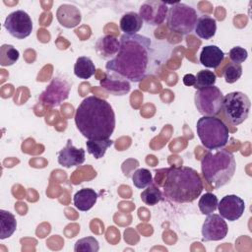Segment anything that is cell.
<instances>
[{"mask_svg":"<svg viewBox=\"0 0 252 252\" xmlns=\"http://www.w3.org/2000/svg\"><path fill=\"white\" fill-rule=\"evenodd\" d=\"M120 41L112 34L101 36L95 42V51L102 59H112L119 50Z\"/></svg>","mask_w":252,"mask_h":252,"instance_id":"obj_17","label":"cell"},{"mask_svg":"<svg viewBox=\"0 0 252 252\" xmlns=\"http://www.w3.org/2000/svg\"><path fill=\"white\" fill-rule=\"evenodd\" d=\"M4 28L12 36L24 39L32 33V21L27 12L16 10L6 17Z\"/></svg>","mask_w":252,"mask_h":252,"instance_id":"obj_10","label":"cell"},{"mask_svg":"<svg viewBox=\"0 0 252 252\" xmlns=\"http://www.w3.org/2000/svg\"><path fill=\"white\" fill-rule=\"evenodd\" d=\"M196 77L193 74H186L183 77V84L187 87H192L195 85Z\"/></svg>","mask_w":252,"mask_h":252,"instance_id":"obj_33","label":"cell"},{"mask_svg":"<svg viewBox=\"0 0 252 252\" xmlns=\"http://www.w3.org/2000/svg\"><path fill=\"white\" fill-rule=\"evenodd\" d=\"M195 77H196V82L193 87L196 90L214 86L217 80L216 74L210 70H201L197 73Z\"/></svg>","mask_w":252,"mask_h":252,"instance_id":"obj_29","label":"cell"},{"mask_svg":"<svg viewBox=\"0 0 252 252\" xmlns=\"http://www.w3.org/2000/svg\"><path fill=\"white\" fill-rule=\"evenodd\" d=\"M198 19L196 10L181 2L171 4L168 8L166 22L170 31L180 34H188L195 29Z\"/></svg>","mask_w":252,"mask_h":252,"instance_id":"obj_6","label":"cell"},{"mask_svg":"<svg viewBox=\"0 0 252 252\" xmlns=\"http://www.w3.org/2000/svg\"><path fill=\"white\" fill-rule=\"evenodd\" d=\"M250 107V99L242 92H232L223 96L221 109L226 120L233 126H237L247 119Z\"/></svg>","mask_w":252,"mask_h":252,"instance_id":"obj_7","label":"cell"},{"mask_svg":"<svg viewBox=\"0 0 252 252\" xmlns=\"http://www.w3.org/2000/svg\"><path fill=\"white\" fill-rule=\"evenodd\" d=\"M236 168L233 154L224 149L207 153L201 159V170L206 181L215 188L227 184Z\"/></svg>","mask_w":252,"mask_h":252,"instance_id":"obj_4","label":"cell"},{"mask_svg":"<svg viewBox=\"0 0 252 252\" xmlns=\"http://www.w3.org/2000/svg\"><path fill=\"white\" fill-rule=\"evenodd\" d=\"M202 145L210 151L222 149L228 142L229 131L226 124L215 116H203L196 124Z\"/></svg>","mask_w":252,"mask_h":252,"instance_id":"obj_5","label":"cell"},{"mask_svg":"<svg viewBox=\"0 0 252 252\" xmlns=\"http://www.w3.org/2000/svg\"><path fill=\"white\" fill-rule=\"evenodd\" d=\"M98 250V241L93 236H87L79 239L74 246L75 252H97Z\"/></svg>","mask_w":252,"mask_h":252,"instance_id":"obj_30","label":"cell"},{"mask_svg":"<svg viewBox=\"0 0 252 252\" xmlns=\"http://www.w3.org/2000/svg\"><path fill=\"white\" fill-rule=\"evenodd\" d=\"M241 75L242 66L237 63H229L223 71V78L228 84L235 83L241 77Z\"/></svg>","mask_w":252,"mask_h":252,"instance_id":"obj_31","label":"cell"},{"mask_svg":"<svg viewBox=\"0 0 252 252\" xmlns=\"http://www.w3.org/2000/svg\"><path fill=\"white\" fill-rule=\"evenodd\" d=\"M224 59L223 51L217 45H206L200 53V63L207 68H218Z\"/></svg>","mask_w":252,"mask_h":252,"instance_id":"obj_18","label":"cell"},{"mask_svg":"<svg viewBox=\"0 0 252 252\" xmlns=\"http://www.w3.org/2000/svg\"><path fill=\"white\" fill-rule=\"evenodd\" d=\"M228 231L227 224L222 217L217 214L208 215L202 225L203 241H219L223 239Z\"/></svg>","mask_w":252,"mask_h":252,"instance_id":"obj_12","label":"cell"},{"mask_svg":"<svg viewBox=\"0 0 252 252\" xmlns=\"http://www.w3.org/2000/svg\"><path fill=\"white\" fill-rule=\"evenodd\" d=\"M132 182L135 187L144 189L154 182L153 175L147 168H139L132 174Z\"/></svg>","mask_w":252,"mask_h":252,"instance_id":"obj_28","label":"cell"},{"mask_svg":"<svg viewBox=\"0 0 252 252\" xmlns=\"http://www.w3.org/2000/svg\"><path fill=\"white\" fill-rule=\"evenodd\" d=\"M57 156H58L57 158L58 163L67 168L81 165L82 163H84L86 158L85 150L82 148L80 149L76 148L72 144V141L70 139L67 141L66 146L61 151L58 152Z\"/></svg>","mask_w":252,"mask_h":252,"instance_id":"obj_14","label":"cell"},{"mask_svg":"<svg viewBox=\"0 0 252 252\" xmlns=\"http://www.w3.org/2000/svg\"><path fill=\"white\" fill-rule=\"evenodd\" d=\"M218 204H219L218 197L213 193L207 192L201 196L198 206H199L200 212L203 215L208 216V215L213 214L217 210Z\"/></svg>","mask_w":252,"mask_h":252,"instance_id":"obj_26","label":"cell"},{"mask_svg":"<svg viewBox=\"0 0 252 252\" xmlns=\"http://www.w3.org/2000/svg\"><path fill=\"white\" fill-rule=\"evenodd\" d=\"M113 141L109 138L102 140H88L86 142V147L90 155H92L94 158L99 159L105 155L106 150L111 147Z\"/></svg>","mask_w":252,"mask_h":252,"instance_id":"obj_24","label":"cell"},{"mask_svg":"<svg viewBox=\"0 0 252 252\" xmlns=\"http://www.w3.org/2000/svg\"><path fill=\"white\" fill-rule=\"evenodd\" d=\"M162 183L163 194L171 202L191 203L203 191V181L199 173L188 166H172L165 170Z\"/></svg>","mask_w":252,"mask_h":252,"instance_id":"obj_3","label":"cell"},{"mask_svg":"<svg viewBox=\"0 0 252 252\" xmlns=\"http://www.w3.org/2000/svg\"><path fill=\"white\" fill-rule=\"evenodd\" d=\"M117 54L105 64L107 72L117 74L129 82L139 83L149 73L152 55L151 38L142 34H122Z\"/></svg>","mask_w":252,"mask_h":252,"instance_id":"obj_1","label":"cell"},{"mask_svg":"<svg viewBox=\"0 0 252 252\" xmlns=\"http://www.w3.org/2000/svg\"><path fill=\"white\" fill-rule=\"evenodd\" d=\"M75 124L88 140L108 139L115 128V114L105 99L90 95L82 100L76 109Z\"/></svg>","mask_w":252,"mask_h":252,"instance_id":"obj_2","label":"cell"},{"mask_svg":"<svg viewBox=\"0 0 252 252\" xmlns=\"http://www.w3.org/2000/svg\"><path fill=\"white\" fill-rule=\"evenodd\" d=\"M217 32V21L208 15H203L197 19L195 25L196 34L203 39L212 38Z\"/></svg>","mask_w":252,"mask_h":252,"instance_id":"obj_20","label":"cell"},{"mask_svg":"<svg viewBox=\"0 0 252 252\" xmlns=\"http://www.w3.org/2000/svg\"><path fill=\"white\" fill-rule=\"evenodd\" d=\"M20 53L11 44H3L0 47V65L11 66L18 61Z\"/></svg>","mask_w":252,"mask_h":252,"instance_id":"obj_27","label":"cell"},{"mask_svg":"<svg viewBox=\"0 0 252 252\" xmlns=\"http://www.w3.org/2000/svg\"><path fill=\"white\" fill-rule=\"evenodd\" d=\"M97 193L92 188H83L77 191L73 197V203L76 209L82 212L91 210L97 200Z\"/></svg>","mask_w":252,"mask_h":252,"instance_id":"obj_19","label":"cell"},{"mask_svg":"<svg viewBox=\"0 0 252 252\" xmlns=\"http://www.w3.org/2000/svg\"><path fill=\"white\" fill-rule=\"evenodd\" d=\"M141 199L142 201L149 206H155L158 202H160L163 199V195L159 188L153 182L150 184L142 193H141Z\"/></svg>","mask_w":252,"mask_h":252,"instance_id":"obj_25","label":"cell"},{"mask_svg":"<svg viewBox=\"0 0 252 252\" xmlns=\"http://www.w3.org/2000/svg\"><path fill=\"white\" fill-rule=\"evenodd\" d=\"M0 239L10 237L17 228V220L15 216L5 210H0Z\"/></svg>","mask_w":252,"mask_h":252,"instance_id":"obj_23","label":"cell"},{"mask_svg":"<svg viewBox=\"0 0 252 252\" xmlns=\"http://www.w3.org/2000/svg\"><path fill=\"white\" fill-rule=\"evenodd\" d=\"M71 85L66 79L59 76L54 77L46 89L39 94L38 99L44 105L56 107L69 97Z\"/></svg>","mask_w":252,"mask_h":252,"instance_id":"obj_9","label":"cell"},{"mask_svg":"<svg viewBox=\"0 0 252 252\" xmlns=\"http://www.w3.org/2000/svg\"><path fill=\"white\" fill-rule=\"evenodd\" d=\"M220 216L223 219L234 221L238 220L244 213V201L236 195H226L218 204Z\"/></svg>","mask_w":252,"mask_h":252,"instance_id":"obj_13","label":"cell"},{"mask_svg":"<svg viewBox=\"0 0 252 252\" xmlns=\"http://www.w3.org/2000/svg\"><path fill=\"white\" fill-rule=\"evenodd\" d=\"M228 56H229V59L232 61V63L240 64L247 59L248 52L245 48L241 46H234L229 50Z\"/></svg>","mask_w":252,"mask_h":252,"instance_id":"obj_32","label":"cell"},{"mask_svg":"<svg viewBox=\"0 0 252 252\" xmlns=\"http://www.w3.org/2000/svg\"><path fill=\"white\" fill-rule=\"evenodd\" d=\"M167 12V3L158 0H148L141 5L139 15L147 24L158 26L165 20Z\"/></svg>","mask_w":252,"mask_h":252,"instance_id":"obj_11","label":"cell"},{"mask_svg":"<svg viewBox=\"0 0 252 252\" xmlns=\"http://www.w3.org/2000/svg\"><path fill=\"white\" fill-rule=\"evenodd\" d=\"M56 18L62 27L72 29L81 23L82 15L76 6L71 4H62L57 9Z\"/></svg>","mask_w":252,"mask_h":252,"instance_id":"obj_16","label":"cell"},{"mask_svg":"<svg viewBox=\"0 0 252 252\" xmlns=\"http://www.w3.org/2000/svg\"><path fill=\"white\" fill-rule=\"evenodd\" d=\"M121 31L125 34L133 35L136 34L143 27V20L140 15L136 12L125 13L119 22Z\"/></svg>","mask_w":252,"mask_h":252,"instance_id":"obj_21","label":"cell"},{"mask_svg":"<svg viewBox=\"0 0 252 252\" xmlns=\"http://www.w3.org/2000/svg\"><path fill=\"white\" fill-rule=\"evenodd\" d=\"M95 71V66L93 60L87 56L78 57L74 65V74L83 80L90 79Z\"/></svg>","mask_w":252,"mask_h":252,"instance_id":"obj_22","label":"cell"},{"mask_svg":"<svg viewBox=\"0 0 252 252\" xmlns=\"http://www.w3.org/2000/svg\"><path fill=\"white\" fill-rule=\"evenodd\" d=\"M223 94L214 86L199 89L194 94V102L197 110L204 116H215L220 113L222 105Z\"/></svg>","mask_w":252,"mask_h":252,"instance_id":"obj_8","label":"cell"},{"mask_svg":"<svg viewBox=\"0 0 252 252\" xmlns=\"http://www.w3.org/2000/svg\"><path fill=\"white\" fill-rule=\"evenodd\" d=\"M100 86L113 95H124L130 92V82L125 78L110 72H106L103 79L99 81Z\"/></svg>","mask_w":252,"mask_h":252,"instance_id":"obj_15","label":"cell"}]
</instances>
